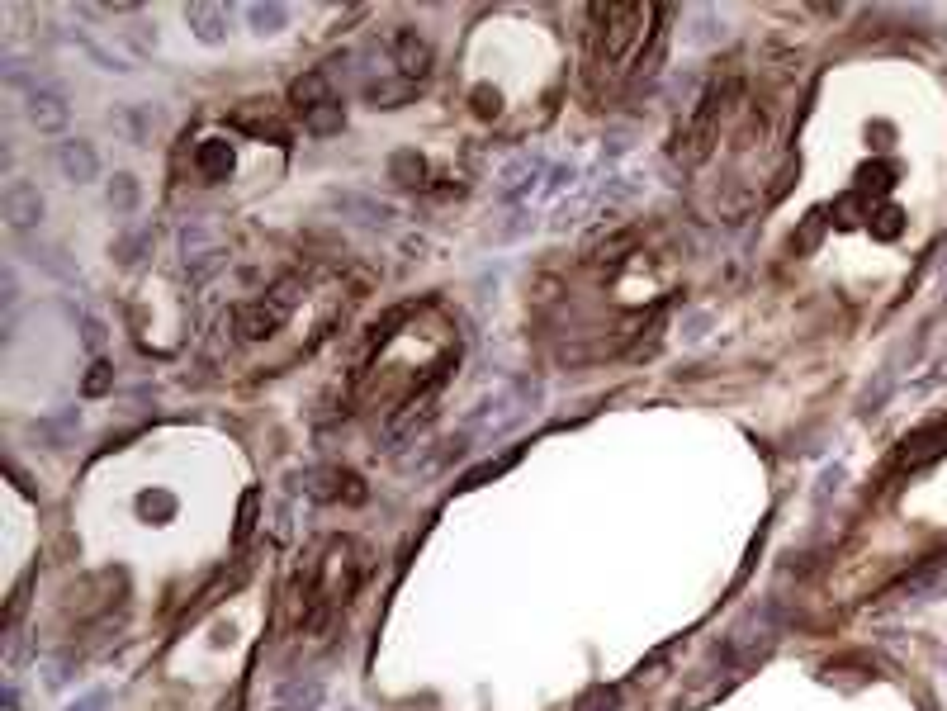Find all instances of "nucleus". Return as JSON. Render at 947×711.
<instances>
[{
	"mask_svg": "<svg viewBox=\"0 0 947 711\" xmlns=\"http://www.w3.org/2000/svg\"><path fill=\"white\" fill-rule=\"evenodd\" d=\"M360 579H365V550L351 536H332L313 550L304 579V631L322 636L332 631V621L341 617V607L356 598Z\"/></svg>",
	"mask_w": 947,
	"mask_h": 711,
	"instance_id": "1",
	"label": "nucleus"
},
{
	"mask_svg": "<svg viewBox=\"0 0 947 711\" xmlns=\"http://www.w3.org/2000/svg\"><path fill=\"white\" fill-rule=\"evenodd\" d=\"M588 19H592L588 72H592V81H602V72H607V86H616V81L640 62L649 24L659 19V10H654V5H592Z\"/></svg>",
	"mask_w": 947,
	"mask_h": 711,
	"instance_id": "2",
	"label": "nucleus"
},
{
	"mask_svg": "<svg viewBox=\"0 0 947 711\" xmlns=\"http://www.w3.org/2000/svg\"><path fill=\"white\" fill-rule=\"evenodd\" d=\"M734 81H715L711 91L697 100V110H692V119L682 124V133H678V157L687 166H697L706 152H711V143H715V133H720V114L730 110V100H734Z\"/></svg>",
	"mask_w": 947,
	"mask_h": 711,
	"instance_id": "3",
	"label": "nucleus"
},
{
	"mask_svg": "<svg viewBox=\"0 0 947 711\" xmlns=\"http://www.w3.org/2000/svg\"><path fill=\"white\" fill-rule=\"evenodd\" d=\"M304 489L313 493V498H322V503H337V498H351V503H360L365 498V484H360L351 470H308L304 474Z\"/></svg>",
	"mask_w": 947,
	"mask_h": 711,
	"instance_id": "4",
	"label": "nucleus"
},
{
	"mask_svg": "<svg viewBox=\"0 0 947 711\" xmlns=\"http://www.w3.org/2000/svg\"><path fill=\"white\" fill-rule=\"evenodd\" d=\"M0 209H5V223H10L15 233H24V228H34V223L43 219V200H38L34 185H24V181H10V185H5V195H0Z\"/></svg>",
	"mask_w": 947,
	"mask_h": 711,
	"instance_id": "5",
	"label": "nucleus"
},
{
	"mask_svg": "<svg viewBox=\"0 0 947 711\" xmlns=\"http://www.w3.org/2000/svg\"><path fill=\"white\" fill-rule=\"evenodd\" d=\"M389 48H394L398 72L408 76V81H417V76L431 72V48L417 38V29H394V34H389Z\"/></svg>",
	"mask_w": 947,
	"mask_h": 711,
	"instance_id": "6",
	"label": "nucleus"
},
{
	"mask_svg": "<svg viewBox=\"0 0 947 711\" xmlns=\"http://www.w3.org/2000/svg\"><path fill=\"white\" fill-rule=\"evenodd\" d=\"M233 124L242 128V133H251V138H275V143H285V119L275 110H266V105H242V110H233Z\"/></svg>",
	"mask_w": 947,
	"mask_h": 711,
	"instance_id": "7",
	"label": "nucleus"
},
{
	"mask_svg": "<svg viewBox=\"0 0 947 711\" xmlns=\"http://www.w3.org/2000/svg\"><path fill=\"white\" fill-rule=\"evenodd\" d=\"M195 166H199V176L204 181H228V171H233V147L228 143H199V152H195Z\"/></svg>",
	"mask_w": 947,
	"mask_h": 711,
	"instance_id": "8",
	"label": "nucleus"
},
{
	"mask_svg": "<svg viewBox=\"0 0 947 711\" xmlns=\"http://www.w3.org/2000/svg\"><path fill=\"white\" fill-rule=\"evenodd\" d=\"M29 119H34L43 133L62 128V124H67V105H62V95H57V91H34V95H29Z\"/></svg>",
	"mask_w": 947,
	"mask_h": 711,
	"instance_id": "9",
	"label": "nucleus"
},
{
	"mask_svg": "<svg viewBox=\"0 0 947 711\" xmlns=\"http://www.w3.org/2000/svg\"><path fill=\"white\" fill-rule=\"evenodd\" d=\"M289 100H294L304 114H313L318 105H327V100H332V91H327V72L299 76V81H294V91H289Z\"/></svg>",
	"mask_w": 947,
	"mask_h": 711,
	"instance_id": "10",
	"label": "nucleus"
},
{
	"mask_svg": "<svg viewBox=\"0 0 947 711\" xmlns=\"http://www.w3.org/2000/svg\"><path fill=\"white\" fill-rule=\"evenodd\" d=\"M57 166L72 176V181H90L95 176V152L86 143H62L57 147Z\"/></svg>",
	"mask_w": 947,
	"mask_h": 711,
	"instance_id": "11",
	"label": "nucleus"
},
{
	"mask_svg": "<svg viewBox=\"0 0 947 711\" xmlns=\"http://www.w3.org/2000/svg\"><path fill=\"white\" fill-rule=\"evenodd\" d=\"M185 15H190V24H199V38H209V43H218V38H223V19H228V15H223L218 5H190Z\"/></svg>",
	"mask_w": 947,
	"mask_h": 711,
	"instance_id": "12",
	"label": "nucleus"
},
{
	"mask_svg": "<svg viewBox=\"0 0 947 711\" xmlns=\"http://www.w3.org/2000/svg\"><path fill=\"white\" fill-rule=\"evenodd\" d=\"M341 119H346V114H341V105H337V100H327V105H318V110H313V114H304V124L313 128V133H337V128H341Z\"/></svg>",
	"mask_w": 947,
	"mask_h": 711,
	"instance_id": "13",
	"label": "nucleus"
},
{
	"mask_svg": "<svg viewBox=\"0 0 947 711\" xmlns=\"http://www.w3.org/2000/svg\"><path fill=\"white\" fill-rule=\"evenodd\" d=\"M133 200H138V190H133V176H119V181L109 185V204H119V209H133Z\"/></svg>",
	"mask_w": 947,
	"mask_h": 711,
	"instance_id": "14",
	"label": "nucleus"
},
{
	"mask_svg": "<svg viewBox=\"0 0 947 711\" xmlns=\"http://www.w3.org/2000/svg\"><path fill=\"white\" fill-rule=\"evenodd\" d=\"M394 176L403 181V176H412V185H417V176H422V162L412 157V152H403V157H394ZM408 185V181H403Z\"/></svg>",
	"mask_w": 947,
	"mask_h": 711,
	"instance_id": "15",
	"label": "nucleus"
},
{
	"mask_svg": "<svg viewBox=\"0 0 947 711\" xmlns=\"http://www.w3.org/2000/svg\"><path fill=\"white\" fill-rule=\"evenodd\" d=\"M109 384V365H95V375H86V394H100Z\"/></svg>",
	"mask_w": 947,
	"mask_h": 711,
	"instance_id": "16",
	"label": "nucleus"
},
{
	"mask_svg": "<svg viewBox=\"0 0 947 711\" xmlns=\"http://www.w3.org/2000/svg\"><path fill=\"white\" fill-rule=\"evenodd\" d=\"M251 512H256V493H247V503H242V522H237V536H247V531H251Z\"/></svg>",
	"mask_w": 947,
	"mask_h": 711,
	"instance_id": "17",
	"label": "nucleus"
}]
</instances>
